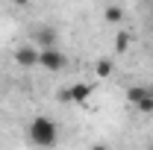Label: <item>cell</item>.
Here are the masks:
<instances>
[{
    "label": "cell",
    "instance_id": "8fae6325",
    "mask_svg": "<svg viewBox=\"0 0 153 150\" xmlns=\"http://www.w3.org/2000/svg\"><path fill=\"white\" fill-rule=\"evenodd\" d=\"M150 15H153V3H150Z\"/></svg>",
    "mask_w": 153,
    "mask_h": 150
},
{
    "label": "cell",
    "instance_id": "7c38bea8",
    "mask_svg": "<svg viewBox=\"0 0 153 150\" xmlns=\"http://www.w3.org/2000/svg\"><path fill=\"white\" fill-rule=\"evenodd\" d=\"M147 150H153V144H150V147H147Z\"/></svg>",
    "mask_w": 153,
    "mask_h": 150
},
{
    "label": "cell",
    "instance_id": "9c48e42d",
    "mask_svg": "<svg viewBox=\"0 0 153 150\" xmlns=\"http://www.w3.org/2000/svg\"><path fill=\"white\" fill-rule=\"evenodd\" d=\"M130 41H133L130 33H118V36H115V50H118V53H124V50L130 47Z\"/></svg>",
    "mask_w": 153,
    "mask_h": 150
},
{
    "label": "cell",
    "instance_id": "30bf717a",
    "mask_svg": "<svg viewBox=\"0 0 153 150\" xmlns=\"http://www.w3.org/2000/svg\"><path fill=\"white\" fill-rule=\"evenodd\" d=\"M91 150H109V147H106V144H94Z\"/></svg>",
    "mask_w": 153,
    "mask_h": 150
},
{
    "label": "cell",
    "instance_id": "6da1fadb",
    "mask_svg": "<svg viewBox=\"0 0 153 150\" xmlns=\"http://www.w3.org/2000/svg\"><path fill=\"white\" fill-rule=\"evenodd\" d=\"M27 138H30V144H36V147H56V141H59L56 121H50L47 115H36V118L30 121V127H27Z\"/></svg>",
    "mask_w": 153,
    "mask_h": 150
},
{
    "label": "cell",
    "instance_id": "277c9868",
    "mask_svg": "<svg viewBox=\"0 0 153 150\" xmlns=\"http://www.w3.org/2000/svg\"><path fill=\"white\" fill-rule=\"evenodd\" d=\"M38 50L36 44H21V47H15V62H18L21 68H36L38 65Z\"/></svg>",
    "mask_w": 153,
    "mask_h": 150
},
{
    "label": "cell",
    "instance_id": "ba28073f",
    "mask_svg": "<svg viewBox=\"0 0 153 150\" xmlns=\"http://www.w3.org/2000/svg\"><path fill=\"white\" fill-rule=\"evenodd\" d=\"M112 59H97V65H94V71H97V76H109L112 74Z\"/></svg>",
    "mask_w": 153,
    "mask_h": 150
},
{
    "label": "cell",
    "instance_id": "52a82bcc",
    "mask_svg": "<svg viewBox=\"0 0 153 150\" xmlns=\"http://www.w3.org/2000/svg\"><path fill=\"white\" fill-rule=\"evenodd\" d=\"M103 15H106L109 24H121V21H124V9H121V6H106Z\"/></svg>",
    "mask_w": 153,
    "mask_h": 150
},
{
    "label": "cell",
    "instance_id": "7a4b0ae2",
    "mask_svg": "<svg viewBox=\"0 0 153 150\" xmlns=\"http://www.w3.org/2000/svg\"><path fill=\"white\" fill-rule=\"evenodd\" d=\"M127 100L133 103L138 112H153V85L144 88V85H133L127 91Z\"/></svg>",
    "mask_w": 153,
    "mask_h": 150
},
{
    "label": "cell",
    "instance_id": "3957f363",
    "mask_svg": "<svg viewBox=\"0 0 153 150\" xmlns=\"http://www.w3.org/2000/svg\"><path fill=\"white\" fill-rule=\"evenodd\" d=\"M38 68H44V71H62V68H65V53H62L59 47L41 50V53H38Z\"/></svg>",
    "mask_w": 153,
    "mask_h": 150
},
{
    "label": "cell",
    "instance_id": "5b68a950",
    "mask_svg": "<svg viewBox=\"0 0 153 150\" xmlns=\"http://www.w3.org/2000/svg\"><path fill=\"white\" fill-rule=\"evenodd\" d=\"M88 97H91V85L88 82H74V85H68L62 91V100H68V103H85Z\"/></svg>",
    "mask_w": 153,
    "mask_h": 150
},
{
    "label": "cell",
    "instance_id": "8992f818",
    "mask_svg": "<svg viewBox=\"0 0 153 150\" xmlns=\"http://www.w3.org/2000/svg\"><path fill=\"white\" fill-rule=\"evenodd\" d=\"M56 30L53 27H41L36 33V38H33V44H36L38 50H50V47H56Z\"/></svg>",
    "mask_w": 153,
    "mask_h": 150
}]
</instances>
